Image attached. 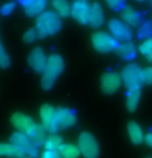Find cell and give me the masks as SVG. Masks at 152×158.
Wrapping results in <instances>:
<instances>
[{
    "instance_id": "21",
    "label": "cell",
    "mask_w": 152,
    "mask_h": 158,
    "mask_svg": "<svg viewBox=\"0 0 152 158\" xmlns=\"http://www.w3.org/2000/svg\"><path fill=\"white\" fill-rule=\"evenodd\" d=\"M53 7L59 17L68 18L70 16L71 5L67 0H53Z\"/></svg>"
},
{
    "instance_id": "37",
    "label": "cell",
    "mask_w": 152,
    "mask_h": 158,
    "mask_svg": "<svg viewBox=\"0 0 152 158\" xmlns=\"http://www.w3.org/2000/svg\"><path fill=\"white\" fill-rule=\"evenodd\" d=\"M150 3H151V4H152V0H150Z\"/></svg>"
},
{
    "instance_id": "26",
    "label": "cell",
    "mask_w": 152,
    "mask_h": 158,
    "mask_svg": "<svg viewBox=\"0 0 152 158\" xmlns=\"http://www.w3.org/2000/svg\"><path fill=\"white\" fill-rule=\"evenodd\" d=\"M139 51L142 55L148 56L152 52V38L143 40L139 46Z\"/></svg>"
},
{
    "instance_id": "30",
    "label": "cell",
    "mask_w": 152,
    "mask_h": 158,
    "mask_svg": "<svg viewBox=\"0 0 152 158\" xmlns=\"http://www.w3.org/2000/svg\"><path fill=\"white\" fill-rule=\"evenodd\" d=\"M41 158H63L58 151H48L46 150L41 155Z\"/></svg>"
},
{
    "instance_id": "31",
    "label": "cell",
    "mask_w": 152,
    "mask_h": 158,
    "mask_svg": "<svg viewBox=\"0 0 152 158\" xmlns=\"http://www.w3.org/2000/svg\"><path fill=\"white\" fill-rule=\"evenodd\" d=\"M144 143L148 146L149 148L152 149V131L151 132H148L147 135H145Z\"/></svg>"
},
{
    "instance_id": "16",
    "label": "cell",
    "mask_w": 152,
    "mask_h": 158,
    "mask_svg": "<svg viewBox=\"0 0 152 158\" xmlns=\"http://www.w3.org/2000/svg\"><path fill=\"white\" fill-rule=\"evenodd\" d=\"M141 100V89H127L125 94V106L127 111L133 113L138 109Z\"/></svg>"
},
{
    "instance_id": "3",
    "label": "cell",
    "mask_w": 152,
    "mask_h": 158,
    "mask_svg": "<svg viewBox=\"0 0 152 158\" xmlns=\"http://www.w3.org/2000/svg\"><path fill=\"white\" fill-rule=\"evenodd\" d=\"M77 122V115L74 110L70 108H59L56 110L54 118L51 122L48 131L52 135L60 130L73 127Z\"/></svg>"
},
{
    "instance_id": "14",
    "label": "cell",
    "mask_w": 152,
    "mask_h": 158,
    "mask_svg": "<svg viewBox=\"0 0 152 158\" xmlns=\"http://www.w3.org/2000/svg\"><path fill=\"white\" fill-rule=\"evenodd\" d=\"M121 18L124 23L130 27H138L143 24V16L138 10H133L130 6H125L121 11Z\"/></svg>"
},
{
    "instance_id": "22",
    "label": "cell",
    "mask_w": 152,
    "mask_h": 158,
    "mask_svg": "<svg viewBox=\"0 0 152 158\" xmlns=\"http://www.w3.org/2000/svg\"><path fill=\"white\" fill-rule=\"evenodd\" d=\"M59 153L63 158H79L81 156V152H80L78 146L74 144H64L61 146L59 149Z\"/></svg>"
},
{
    "instance_id": "35",
    "label": "cell",
    "mask_w": 152,
    "mask_h": 158,
    "mask_svg": "<svg viewBox=\"0 0 152 158\" xmlns=\"http://www.w3.org/2000/svg\"><path fill=\"white\" fill-rule=\"evenodd\" d=\"M3 50H4V48H3V46L1 44V41H0V52H2Z\"/></svg>"
},
{
    "instance_id": "4",
    "label": "cell",
    "mask_w": 152,
    "mask_h": 158,
    "mask_svg": "<svg viewBox=\"0 0 152 158\" xmlns=\"http://www.w3.org/2000/svg\"><path fill=\"white\" fill-rule=\"evenodd\" d=\"M91 44L97 52L99 53H110L113 51H117L119 47V41L112 34L106 31H96L91 36Z\"/></svg>"
},
{
    "instance_id": "20",
    "label": "cell",
    "mask_w": 152,
    "mask_h": 158,
    "mask_svg": "<svg viewBox=\"0 0 152 158\" xmlns=\"http://www.w3.org/2000/svg\"><path fill=\"white\" fill-rule=\"evenodd\" d=\"M47 6V0H35L31 4L24 7L25 14L29 17H36L40 16L41 14L44 13Z\"/></svg>"
},
{
    "instance_id": "29",
    "label": "cell",
    "mask_w": 152,
    "mask_h": 158,
    "mask_svg": "<svg viewBox=\"0 0 152 158\" xmlns=\"http://www.w3.org/2000/svg\"><path fill=\"white\" fill-rule=\"evenodd\" d=\"M14 8H15L14 2H8V3H5L0 7V13L3 15V16H8L14 10Z\"/></svg>"
},
{
    "instance_id": "25",
    "label": "cell",
    "mask_w": 152,
    "mask_h": 158,
    "mask_svg": "<svg viewBox=\"0 0 152 158\" xmlns=\"http://www.w3.org/2000/svg\"><path fill=\"white\" fill-rule=\"evenodd\" d=\"M36 40H40V36H38V33L35 28L29 29L23 35V41L25 44H32Z\"/></svg>"
},
{
    "instance_id": "28",
    "label": "cell",
    "mask_w": 152,
    "mask_h": 158,
    "mask_svg": "<svg viewBox=\"0 0 152 158\" xmlns=\"http://www.w3.org/2000/svg\"><path fill=\"white\" fill-rule=\"evenodd\" d=\"M142 80H143V84L152 86V66H147L143 68Z\"/></svg>"
},
{
    "instance_id": "8",
    "label": "cell",
    "mask_w": 152,
    "mask_h": 158,
    "mask_svg": "<svg viewBox=\"0 0 152 158\" xmlns=\"http://www.w3.org/2000/svg\"><path fill=\"white\" fill-rule=\"evenodd\" d=\"M108 27L111 34L117 40H121L123 43L130 41L133 36L132 27L121 20L114 19V18L110 19L108 22Z\"/></svg>"
},
{
    "instance_id": "23",
    "label": "cell",
    "mask_w": 152,
    "mask_h": 158,
    "mask_svg": "<svg viewBox=\"0 0 152 158\" xmlns=\"http://www.w3.org/2000/svg\"><path fill=\"white\" fill-rule=\"evenodd\" d=\"M63 139L61 138L60 135H52L50 136H48L46 139V142H44V149L48 151H59V149L62 145H63Z\"/></svg>"
},
{
    "instance_id": "39",
    "label": "cell",
    "mask_w": 152,
    "mask_h": 158,
    "mask_svg": "<svg viewBox=\"0 0 152 158\" xmlns=\"http://www.w3.org/2000/svg\"><path fill=\"white\" fill-rule=\"evenodd\" d=\"M24 158H26V157H24ZM28 158H30V157H28Z\"/></svg>"
},
{
    "instance_id": "13",
    "label": "cell",
    "mask_w": 152,
    "mask_h": 158,
    "mask_svg": "<svg viewBox=\"0 0 152 158\" xmlns=\"http://www.w3.org/2000/svg\"><path fill=\"white\" fill-rule=\"evenodd\" d=\"M105 23V15L101 5L98 2H94L90 6V13L88 17V25L91 28L97 29L101 27Z\"/></svg>"
},
{
    "instance_id": "5",
    "label": "cell",
    "mask_w": 152,
    "mask_h": 158,
    "mask_svg": "<svg viewBox=\"0 0 152 158\" xmlns=\"http://www.w3.org/2000/svg\"><path fill=\"white\" fill-rule=\"evenodd\" d=\"M142 71L143 68L139 64L129 63L125 65L120 73L125 87L127 89H141L143 85Z\"/></svg>"
},
{
    "instance_id": "18",
    "label": "cell",
    "mask_w": 152,
    "mask_h": 158,
    "mask_svg": "<svg viewBox=\"0 0 152 158\" xmlns=\"http://www.w3.org/2000/svg\"><path fill=\"white\" fill-rule=\"evenodd\" d=\"M117 52L119 56L123 59V60L129 61L136 58L137 55V49L132 41H125V43L119 44Z\"/></svg>"
},
{
    "instance_id": "6",
    "label": "cell",
    "mask_w": 152,
    "mask_h": 158,
    "mask_svg": "<svg viewBox=\"0 0 152 158\" xmlns=\"http://www.w3.org/2000/svg\"><path fill=\"white\" fill-rule=\"evenodd\" d=\"M77 146L83 157L98 158L99 156V145L95 136L89 131H83L79 135Z\"/></svg>"
},
{
    "instance_id": "36",
    "label": "cell",
    "mask_w": 152,
    "mask_h": 158,
    "mask_svg": "<svg viewBox=\"0 0 152 158\" xmlns=\"http://www.w3.org/2000/svg\"><path fill=\"white\" fill-rule=\"evenodd\" d=\"M80 1H87V0H80Z\"/></svg>"
},
{
    "instance_id": "33",
    "label": "cell",
    "mask_w": 152,
    "mask_h": 158,
    "mask_svg": "<svg viewBox=\"0 0 152 158\" xmlns=\"http://www.w3.org/2000/svg\"><path fill=\"white\" fill-rule=\"evenodd\" d=\"M146 58H147V60H148L149 62H152V52H151L148 56H146Z\"/></svg>"
},
{
    "instance_id": "38",
    "label": "cell",
    "mask_w": 152,
    "mask_h": 158,
    "mask_svg": "<svg viewBox=\"0 0 152 158\" xmlns=\"http://www.w3.org/2000/svg\"><path fill=\"white\" fill-rule=\"evenodd\" d=\"M147 158H152V157H147Z\"/></svg>"
},
{
    "instance_id": "1",
    "label": "cell",
    "mask_w": 152,
    "mask_h": 158,
    "mask_svg": "<svg viewBox=\"0 0 152 158\" xmlns=\"http://www.w3.org/2000/svg\"><path fill=\"white\" fill-rule=\"evenodd\" d=\"M64 60L59 54H52L48 57V63L40 80V86L44 90H50L55 85L56 80L64 70Z\"/></svg>"
},
{
    "instance_id": "9",
    "label": "cell",
    "mask_w": 152,
    "mask_h": 158,
    "mask_svg": "<svg viewBox=\"0 0 152 158\" xmlns=\"http://www.w3.org/2000/svg\"><path fill=\"white\" fill-rule=\"evenodd\" d=\"M122 83L121 76L116 71H106L100 77V89L107 95H112L118 91Z\"/></svg>"
},
{
    "instance_id": "27",
    "label": "cell",
    "mask_w": 152,
    "mask_h": 158,
    "mask_svg": "<svg viewBox=\"0 0 152 158\" xmlns=\"http://www.w3.org/2000/svg\"><path fill=\"white\" fill-rule=\"evenodd\" d=\"M125 1H126V0H106L108 6L111 8L112 10H115V11L123 10L125 7Z\"/></svg>"
},
{
    "instance_id": "32",
    "label": "cell",
    "mask_w": 152,
    "mask_h": 158,
    "mask_svg": "<svg viewBox=\"0 0 152 158\" xmlns=\"http://www.w3.org/2000/svg\"><path fill=\"white\" fill-rule=\"evenodd\" d=\"M18 1H19L21 4H23L24 7H25V6H27V5L31 4L32 2H34L35 0H18Z\"/></svg>"
},
{
    "instance_id": "24",
    "label": "cell",
    "mask_w": 152,
    "mask_h": 158,
    "mask_svg": "<svg viewBox=\"0 0 152 158\" xmlns=\"http://www.w3.org/2000/svg\"><path fill=\"white\" fill-rule=\"evenodd\" d=\"M138 37L140 40H148L152 38V22L147 21L143 23L139 27L138 30Z\"/></svg>"
},
{
    "instance_id": "7",
    "label": "cell",
    "mask_w": 152,
    "mask_h": 158,
    "mask_svg": "<svg viewBox=\"0 0 152 158\" xmlns=\"http://www.w3.org/2000/svg\"><path fill=\"white\" fill-rule=\"evenodd\" d=\"M11 125L19 131L24 135H26L29 138L32 133L36 130L37 125L29 116L23 114V113H14L11 116Z\"/></svg>"
},
{
    "instance_id": "17",
    "label": "cell",
    "mask_w": 152,
    "mask_h": 158,
    "mask_svg": "<svg viewBox=\"0 0 152 158\" xmlns=\"http://www.w3.org/2000/svg\"><path fill=\"white\" fill-rule=\"evenodd\" d=\"M25 152L22 149L17 147L13 144H6V143H0V157H8V158H24Z\"/></svg>"
},
{
    "instance_id": "10",
    "label": "cell",
    "mask_w": 152,
    "mask_h": 158,
    "mask_svg": "<svg viewBox=\"0 0 152 158\" xmlns=\"http://www.w3.org/2000/svg\"><path fill=\"white\" fill-rule=\"evenodd\" d=\"M10 141L11 144L21 148L26 154H28L30 156V158H35L38 156V148L34 147L31 144L30 139H28V136L24 135V133L19 132V131L13 132L11 135Z\"/></svg>"
},
{
    "instance_id": "34",
    "label": "cell",
    "mask_w": 152,
    "mask_h": 158,
    "mask_svg": "<svg viewBox=\"0 0 152 158\" xmlns=\"http://www.w3.org/2000/svg\"><path fill=\"white\" fill-rule=\"evenodd\" d=\"M135 1L139 2V3H143V2H146L147 0H135Z\"/></svg>"
},
{
    "instance_id": "12",
    "label": "cell",
    "mask_w": 152,
    "mask_h": 158,
    "mask_svg": "<svg viewBox=\"0 0 152 158\" xmlns=\"http://www.w3.org/2000/svg\"><path fill=\"white\" fill-rule=\"evenodd\" d=\"M90 6L87 1L76 0L73 2L70 7V16L80 24H88V17L90 13Z\"/></svg>"
},
{
    "instance_id": "11",
    "label": "cell",
    "mask_w": 152,
    "mask_h": 158,
    "mask_svg": "<svg viewBox=\"0 0 152 158\" xmlns=\"http://www.w3.org/2000/svg\"><path fill=\"white\" fill-rule=\"evenodd\" d=\"M48 63V57L40 47L34 48L28 56V64L35 73H43Z\"/></svg>"
},
{
    "instance_id": "2",
    "label": "cell",
    "mask_w": 152,
    "mask_h": 158,
    "mask_svg": "<svg viewBox=\"0 0 152 158\" xmlns=\"http://www.w3.org/2000/svg\"><path fill=\"white\" fill-rule=\"evenodd\" d=\"M38 36L44 38L47 35H54L59 32L62 28V20L55 11L48 10L38 16L35 25Z\"/></svg>"
},
{
    "instance_id": "19",
    "label": "cell",
    "mask_w": 152,
    "mask_h": 158,
    "mask_svg": "<svg viewBox=\"0 0 152 158\" xmlns=\"http://www.w3.org/2000/svg\"><path fill=\"white\" fill-rule=\"evenodd\" d=\"M56 110L54 109V106H51V104H43L40 109V117L41 120V124L43 126L46 128V130H48L51 122H52L53 118H54Z\"/></svg>"
},
{
    "instance_id": "15",
    "label": "cell",
    "mask_w": 152,
    "mask_h": 158,
    "mask_svg": "<svg viewBox=\"0 0 152 158\" xmlns=\"http://www.w3.org/2000/svg\"><path fill=\"white\" fill-rule=\"evenodd\" d=\"M126 130H127L129 138L133 145L139 146L143 144L145 135L144 132H143L142 127L140 126L139 123H137L136 121H129L126 125Z\"/></svg>"
}]
</instances>
